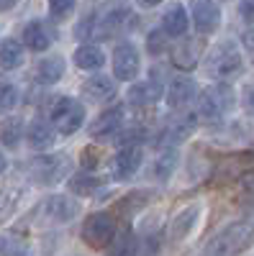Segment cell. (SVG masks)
<instances>
[{
	"label": "cell",
	"instance_id": "cell-1",
	"mask_svg": "<svg viewBox=\"0 0 254 256\" xmlns=\"http://www.w3.org/2000/svg\"><path fill=\"white\" fill-rule=\"evenodd\" d=\"M134 13L123 10V8H113L105 16H90L85 18L82 24L77 26V36L80 38H111L121 31H126V26H134Z\"/></svg>",
	"mask_w": 254,
	"mask_h": 256
},
{
	"label": "cell",
	"instance_id": "cell-2",
	"mask_svg": "<svg viewBox=\"0 0 254 256\" xmlns=\"http://www.w3.org/2000/svg\"><path fill=\"white\" fill-rule=\"evenodd\" d=\"M254 244V226L249 223H234L226 230H221L218 236L205 246V254H216V256H228V254H241Z\"/></svg>",
	"mask_w": 254,
	"mask_h": 256
},
{
	"label": "cell",
	"instance_id": "cell-3",
	"mask_svg": "<svg viewBox=\"0 0 254 256\" xmlns=\"http://www.w3.org/2000/svg\"><path fill=\"white\" fill-rule=\"evenodd\" d=\"M241 70V52L234 41H221L205 56V72L213 80H226Z\"/></svg>",
	"mask_w": 254,
	"mask_h": 256
},
{
	"label": "cell",
	"instance_id": "cell-4",
	"mask_svg": "<svg viewBox=\"0 0 254 256\" xmlns=\"http://www.w3.org/2000/svg\"><path fill=\"white\" fill-rule=\"evenodd\" d=\"M116 220L111 212H90L82 223V241L93 248H105L113 244Z\"/></svg>",
	"mask_w": 254,
	"mask_h": 256
},
{
	"label": "cell",
	"instance_id": "cell-5",
	"mask_svg": "<svg viewBox=\"0 0 254 256\" xmlns=\"http://www.w3.org/2000/svg\"><path fill=\"white\" fill-rule=\"evenodd\" d=\"M31 177L39 184H57L70 174V156L67 154H44L36 156L29 166Z\"/></svg>",
	"mask_w": 254,
	"mask_h": 256
},
{
	"label": "cell",
	"instance_id": "cell-6",
	"mask_svg": "<svg viewBox=\"0 0 254 256\" xmlns=\"http://www.w3.org/2000/svg\"><path fill=\"white\" fill-rule=\"evenodd\" d=\"M52 123L59 134L65 136H72L77 128L85 123V105L75 98H59L54 105H52Z\"/></svg>",
	"mask_w": 254,
	"mask_h": 256
},
{
	"label": "cell",
	"instance_id": "cell-7",
	"mask_svg": "<svg viewBox=\"0 0 254 256\" xmlns=\"http://www.w3.org/2000/svg\"><path fill=\"white\" fill-rule=\"evenodd\" d=\"M231 98H234V92H231L228 84H223V82L210 84V88L200 95V100H198V118H203V120H218L231 108V102H234Z\"/></svg>",
	"mask_w": 254,
	"mask_h": 256
},
{
	"label": "cell",
	"instance_id": "cell-8",
	"mask_svg": "<svg viewBox=\"0 0 254 256\" xmlns=\"http://www.w3.org/2000/svg\"><path fill=\"white\" fill-rule=\"evenodd\" d=\"M77 212H80L77 202L70 200V198H62V195H52V198H47L44 202L39 205L41 220H44V223H57V226L70 223Z\"/></svg>",
	"mask_w": 254,
	"mask_h": 256
},
{
	"label": "cell",
	"instance_id": "cell-9",
	"mask_svg": "<svg viewBox=\"0 0 254 256\" xmlns=\"http://www.w3.org/2000/svg\"><path fill=\"white\" fill-rule=\"evenodd\" d=\"M139 67H141V62H139L136 46L131 44V41L118 44L116 52H113V74L123 82H131L139 74Z\"/></svg>",
	"mask_w": 254,
	"mask_h": 256
},
{
	"label": "cell",
	"instance_id": "cell-10",
	"mask_svg": "<svg viewBox=\"0 0 254 256\" xmlns=\"http://www.w3.org/2000/svg\"><path fill=\"white\" fill-rule=\"evenodd\" d=\"M193 24L200 36L213 34L221 24V10L216 0H193Z\"/></svg>",
	"mask_w": 254,
	"mask_h": 256
},
{
	"label": "cell",
	"instance_id": "cell-11",
	"mask_svg": "<svg viewBox=\"0 0 254 256\" xmlns=\"http://www.w3.org/2000/svg\"><path fill=\"white\" fill-rule=\"evenodd\" d=\"M198 98V84L193 77H175L167 90V105L172 110H182Z\"/></svg>",
	"mask_w": 254,
	"mask_h": 256
},
{
	"label": "cell",
	"instance_id": "cell-12",
	"mask_svg": "<svg viewBox=\"0 0 254 256\" xmlns=\"http://www.w3.org/2000/svg\"><path fill=\"white\" fill-rule=\"evenodd\" d=\"M141 146H131V144H126V148H121V152L116 154L113 159V177L116 180H129L136 174V169L141 166Z\"/></svg>",
	"mask_w": 254,
	"mask_h": 256
},
{
	"label": "cell",
	"instance_id": "cell-13",
	"mask_svg": "<svg viewBox=\"0 0 254 256\" xmlns=\"http://www.w3.org/2000/svg\"><path fill=\"white\" fill-rule=\"evenodd\" d=\"M123 126V108L116 105V108L105 110L95 118V123L90 126V136L93 138H111L118 134V128Z\"/></svg>",
	"mask_w": 254,
	"mask_h": 256
},
{
	"label": "cell",
	"instance_id": "cell-14",
	"mask_svg": "<svg viewBox=\"0 0 254 256\" xmlns=\"http://www.w3.org/2000/svg\"><path fill=\"white\" fill-rule=\"evenodd\" d=\"M198 216H200V205H198V202H195V205H190V208H185L182 212H177V218L169 223V238H172L175 244L182 241L187 233L193 230Z\"/></svg>",
	"mask_w": 254,
	"mask_h": 256
},
{
	"label": "cell",
	"instance_id": "cell-15",
	"mask_svg": "<svg viewBox=\"0 0 254 256\" xmlns=\"http://www.w3.org/2000/svg\"><path fill=\"white\" fill-rule=\"evenodd\" d=\"M82 92L88 95L90 100H95V102L111 100V98L116 95V82H113V77H105V74H95V77H90L88 82L82 84Z\"/></svg>",
	"mask_w": 254,
	"mask_h": 256
},
{
	"label": "cell",
	"instance_id": "cell-16",
	"mask_svg": "<svg viewBox=\"0 0 254 256\" xmlns=\"http://www.w3.org/2000/svg\"><path fill=\"white\" fill-rule=\"evenodd\" d=\"M21 36H24V44L29 49H34V52H47L52 46V34H49V28L41 24V20H31Z\"/></svg>",
	"mask_w": 254,
	"mask_h": 256
},
{
	"label": "cell",
	"instance_id": "cell-17",
	"mask_svg": "<svg viewBox=\"0 0 254 256\" xmlns=\"http://www.w3.org/2000/svg\"><path fill=\"white\" fill-rule=\"evenodd\" d=\"M162 98V82L159 80H146V82H139L129 90V100L134 105H152Z\"/></svg>",
	"mask_w": 254,
	"mask_h": 256
},
{
	"label": "cell",
	"instance_id": "cell-18",
	"mask_svg": "<svg viewBox=\"0 0 254 256\" xmlns=\"http://www.w3.org/2000/svg\"><path fill=\"white\" fill-rule=\"evenodd\" d=\"M65 77V59L62 56H47L36 64V80L41 84H54Z\"/></svg>",
	"mask_w": 254,
	"mask_h": 256
},
{
	"label": "cell",
	"instance_id": "cell-19",
	"mask_svg": "<svg viewBox=\"0 0 254 256\" xmlns=\"http://www.w3.org/2000/svg\"><path fill=\"white\" fill-rule=\"evenodd\" d=\"M162 26H164V34L167 36H185L187 31V13L180 3H172L167 8L164 18H162Z\"/></svg>",
	"mask_w": 254,
	"mask_h": 256
},
{
	"label": "cell",
	"instance_id": "cell-20",
	"mask_svg": "<svg viewBox=\"0 0 254 256\" xmlns=\"http://www.w3.org/2000/svg\"><path fill=\"white\" fill-rule=\"evenodd\" d=\"M29 146L36 148V152H44V148L54 146V128L44 120H36L29 128Z\"/></svg>",
	"mask_w": 254,
	"mask_h": 256
},
{
	"label": "cell",
	"instance_id": "cell-21",
	"mask_svg": "<svg viewBox=\"0 0 254 256\" xmlns=\"http://www.w3.org/2000/svg\"><path fill=\"white\" fill-rule=\"evenodd\" d=\"M75 64L80 70H100L103 64H105V54L98 49V46H93V44H85V46H80L77 52H75Z\"/></svg>",
	"mask_w": 254,
	"mask_h": 256
},
{
	"label": "cell",
	"instance_id": "cell-22",
	"mask_svg": "<svg viewBox=\"0 0 254 256\" xmlns=\"http://www.w3.org/2000/svg\"><path fill=\"white\" fill-rule=\"evenodd\" d=\"M193 120H187V118H175L172 123H169L164 131H162V141L159 146H172V144H180L182 138H187V134L193 131Z\"/></svg>",
	"mask_w": 254,
	"mask_h": 256
},
{
	"label": "cell",
	"instance_id": "cell-23",
	"mask_svg": "<svg viewBox=\"0 0 254 256\" xmlns=\"http://www.w3.org/2000/svg\"><path fill=\"white\" fill-rule=\"evenodd\" d=\"M24 64V46L13 38H6L0 44V67L3 70H18Z\"/></svg>",
	"mask_w": 254,
	"mask_h": 256
},
{
	"label": "cell",
	"instance_id": "cell-24",
	"mask_svg": "<svg viewBox=\"0 0 254 256\" xmlns=\"http://www.w3.org/2000/svg\"><path fill=\"white\" fill-rule=\"evenodd\" d=\"M198 56H200V46L195 44V41L180 44L172 52V62H175V67H180V70H193L195 64H198Z\"/></svg>",
	"mask_w": 254,
	"mask_h": 256
},
{
	"label": "cell",
	"instance_id": "cell-25",
	"mask_svg": "<svg viewBox=\"0 0 254 256\" xmlns=\"http://www.w3.org/2000/svg\"><path fill=\"white\" fill-rule=\"evenodd\" d=\"M21 136H24V120L21 118H6L0 123V144L8 146V148H16Z\"/></svg>",
	"mask_w": 254,
	"mask_h": 256
},
{
	"label": "cell",
	"instance_id": "cell-26",
	"mask_svg": "<svg viewBox=\"0 0 254 256\" xmlns=\"http://www.w3.org/2000/svg\"><path fill=\"white\" fill-rule=\"evenodd\" d=\"M18 190H0V223L8 220L13 216V210L18 205Z\"/></svg>",
	"mask_w": 254,
	"mask_h": 256
},
{
	"label": "cell",
	"instance_id": "cell-27",
	"mask_svg": "<svg viewBox=\"0 0 254 256\" xmlns=\"http://www.w3.org/2000/svg\"><path fill=\"white\" fill-rule=\"evenodd\" d=\"M18 100H21V95H18V90L13 88V84L0 82V113L13 110L16 105H18Z\"/></svg>",
	"mask_w": 254,
	"mask_h": 256
},
{
	"label": "cell",
	"instance_id": "cell-28",
	"mask_svg": "<svg viewBox=\"0 0 254 256\" xmlns=\"http://www.w3.org/2000/svg\"><path fill=\"white\" fill-rule=\"evenodd\" d=\"M175 164H177V154L172 152V148H169L167 154H162V156L154 162V174H157L159 180H167L169 174H172Z\"/></svg>",
	"mask_w": 254,
	"mask_h": 256
},
{
	"label": "cell",
	"instance_id": "cell-29",
	"mask_svg": "<svg viewBox=\"0 0 254 256\" xmlns=\"http://www.w3.org/2000/svg\"><path fill=\"white\" fill-rule=\"evenodd\" d=\"M146 198H149L146 192H131L129 198H123V202H121L116 210H118V212H126V216H134L136 210H141V208L146 205Z\"/></svg>",
	"mask_w": 254,
	"mask_h": 256
},
{
	"label": "cell",
	"instance_id": "cell-30",
	"mask_svg": "<svg viewBox=\"0 0 254 256\" xmlns=\"http://www.w3.org/2000/svg\"><path fill=\"white\" fill-rule=\"evenodd\" d=\"M72 10H75V0H49V13L54 20L72 16Z\"/></svg>",
	"mask_w": 254,
	"mask_h": 256
},
{
	"label": "cell",
	"instance_id": "cell-31",
	"mask_svg": "<svg viewBox=\"0 0 254 256\" xmlns=\"http://www.w3.org/2000/svg\"><path fill=\"white\" fill-rule=\"evenodd\" d=\"M239 198L244 202H254V172L239 174Z\"/></svg>",
	"mask_w": 254,
	"mask_h": 256
},
{
	"label": "cell",
	"instance_id": "cell-32",
	"mask_svg": "<svg viewBox=\"0 0 254 256\" xmlns=\"http://www.w3.org/2000/svg\"><path fill=\"white\" fill-rule=\"evenodd\" d=\"M98 184H100V182H98L95 177H88V174H77V177L70 182V187L77 192V195H90Z\"/></svg>",
	"mask_w": 254,
	"mask_h": 256
},
{
	"label": "cell",
	"instance_id": "cell-33",
	"mask_svg": "<svg viewBox=\"0 0 254 256\" xmlns=\"http://www.w3.org/2000/svg\"><path fill=\"white\" fill-rule=\"evenodd\" d=\"M0 254H26V244L16 241V238L0 236Z\"/></svg>",
	"mask_w": 254,
	"mask_h": 256
},
{
	"label": "cell",
	"instance_id": "cell-34",
	"mask_svg": "<svg viewBox=\"0 0 254 256\" xmlns=\"http://www.w3.org/2000/svg\"><path fill=\"white\" fill-rule=\"evenodd\" d=\"M167 49V36L162 31H152L149 34V52L152 54H162Z\"/></svg>",
	"mask_w": 254,
	"mask_h": 256
},
{
	"label": "cell",
	"instance_id": "cell-35",
	"mask_svg": "<svg viewBox=\"0 0 254 256\" xmlns=\"http://www.w3.org/2000/svg\"><path fill=\"white\" fill-rule=\"evenodd\" d=\"M82 166H95L98 164V159H100V148H95V146H88V148H82Z\"/></svg>",
	"mask_w": 254,
	"mask_h": 256
},
{
	"label": "cell",
	"instance_id": "cell-36",
	"mask_svg": "<svg viewBox=\"0 0 254 256\" xmlns=\"http://www.w3.org/2000/svg\"><path fill=\"white\" fill-rule=\"evenodd\" d=\"M244 110L254 116V84H246L244 88Z\"/></svg>",
	"mask_w": 254,
	"mask_h": 256
},
{
	"label": "cell",
	"instance_id": "cell-37",
	"mask_svg": "<svg viewBox=\"0 0 254 256\" xmlns=\"http://www.w3.org/2000/svg\"><path fill=\"white\" fill-rule=\"evenodd\" d=\"M244 49H246V54H249V59L254 62V28H249L246 34H244Z\"/></svg>",
	"mask_w": 254,
	"mask_h": 256
},
{
	"label": "cell",
	"instance_id": "cell-38",
	"mask_svg": "<svg viewBox=\"0 0 254 256\" xmlns=\"http://www.w3.org/2000/svg\"><path fill=\"white\" fill-rule=\"evenodd\" d=\"M241 18L244 20H254V0H244L241 3Z\"/></svg>",
	"mask_w": 254,
	"mask_h": 256
},
{
	"label": "cell",
	"instance_id": "cell-39",
	"mask_svg": "<svg viewBox=\"0 0 254 256\" xmlns=\"http://www.w3.org/2000/svg\"><path fill=\"white\" fill-rule=\"evenodd\" d=\"M16 3H18V0H0V10H11Z\"/></svg>",
	"mask_w": 254,
	"mask_h": 256
},
{
	"label": "cell",
	"instance_id": "cell-40",
	"mask_svg": "<svg viewBox=\"0 0 254 256\" xmlns=\"http://www.w3.org/2000/svg\"><path fill=\"white\" fill-rule=\"evenodd\" d=\"M162 0H139V6H144V8H152V6H159Z\"/></svg>",
	"mask_w": 254,
	"mask_h": 256
},
{
	"label": "cell",
	"instance_id": "cell-41",
	"mask_svg": "<svg viewBox=\"0 0 254 256\" xmlns=\"http://www.w3.org/2000/svg\"><path fill=\"white\" fill-rule=\"evenodd\" d=\"M3 169H6V156L0 154V172H3Z\"/></svg>",
	"mask_w": 254,
	"mask_h": 256
}]
</instances>
